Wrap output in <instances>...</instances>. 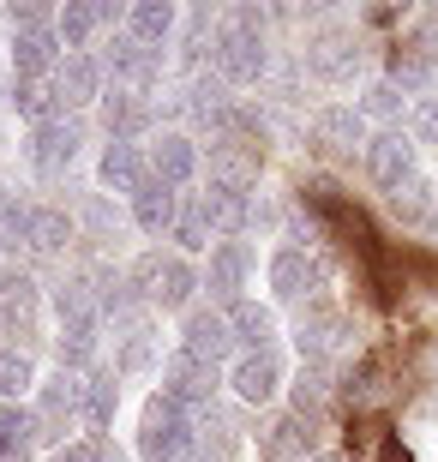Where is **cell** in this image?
<instances>
[{
  "label": "cell",
  "instance_id": "obj_25",
  "mask_svg": "<svg viewBox=\"0 0 438 462\" xmlns=\"http://www.w3.org/2000/svg\"><path fill=\"white\" fill-rule=\"evenodd\" d=\"M108 18H115L108 6H85V0H72V6H61V18H54V36L67 42V54H79L90 36L108 24Z\"/></svg>",
  "mask_w": 438,
  "mask_h": 462
},
{
  "label": "cell",
  "instance_id": "obj_19",
  "mask_svg": "<svg viewBox=\"0 0 438 462\" xmlns=\"http://www.w3.org/2000/svg\"><path fill=\"white\" fill-rule=\"evenodd\" d=\"M102 126H108V138H115V144H133V138L151 126V103H144L138 90H120L115 85L108 97H102Z\"/></svg>",
  "mask_w": 438,
  "mask_h": 462
},
{
  "label": "cell",
  "instance_id": "obj_40",
  "mask_svg": "<svg viewBox=\"0 0 438 462\" xmlns=\"http://www.w3.org/2000/svg\"><path fill=\"white\" fill-rule=\"evenodd\" d=\"M378 462H408V450L396 445V439H385V445H378Z\"/></svg>",
  "mask_w": 438,
  "mask_h": 462
},
{
  "label": "cell",
  "instance_id": "obj_5",
  "mask_svg": "<svg viewBox=\"0 0 438 462\" xmlns=\"http://www.w3.org/2000/svg\"><path fill=\"white\" fill-rule=\"evenodd\" d=\"M36 312H42V289L31 271H0V325L13 330V348L31 343Z\"/></svg>",
  "mask_w": 438,
  "mask_h": 462
},
{
  "label": "cell",
  "instance_id": "obj_12",
  "mask_svg": "<svg viewBox=\"0 0 438 462\" xmlns=\"http://www.w3.org/2000/svg\"><path fill=\"white\" fill-rule=\"evenodd\" d=\"M144 174L163 180V187H186V180L199 174V144H192L186 133H163L151 144V156H144Z\"/></svg>",
  "mask_w": 438,
  "mask_h": 462
},
{
  "label": "cell",
  "instance_id": "obj_11",
  "mask_svg": "<svg viewBox=\"0 0 438 462\" xmlns=\"http://www.w3.org/2000/svg\"><path fill=\"white\" fill-rule=\"evenodd\" d=\"M79 144H85V126L54 115V120H42V126L31 133V162H36L42 174H61L72 156H79Z\"/></svg>",
  "mask_w": 438,
  "mask_h": 462
},
{
  "label": "cell",
  "instance_id": "obj_38",
  "mask_svg": "<svg viewBox=\"0 0 438 462\" xmlns=\"http://www.w3.org/2000/svg\"><path fill=\"white\" fill-rule=\"evenodd\" d=\"M408 138H415V144H438V103L415 108V133H408Z\"/></svg>",
  "mask_w": 438,
  "mask_h": 462
},
{
  "label": "cell",
  "instance_id": "obj_27",
  "mask_svg": "<svg viewBox=\"0 0 438 462\" xmlns=\"http://www.w3.org/2000/svg\"><path fill=\"white\" fill-rule=\"evenodd\" d=\"M169 31H174V6H169V0H144V6H133V13H126V36H133V42H144V49H163V42H169Z\"/></svg>",
  "mask_w": 438,
  "mask_h": 462
},
{
  "label": "cell",
  "instance_id": "obj_15",
  "mask_svg": "<svg viewBox=\"0 0 438 462\" xmlns=\"http://www.w3.org/2000/svg\"><path fill=\"white\" fill-rule=\"evenodd\" d=\"M228 384H235L240 402H270V396L283 391V360L270 355H240L235 366H228Z\"/></svg>",
  "mask_w": 438,
  "mask_h": 462
},
{
  "label": "cell",
  "instance_id": "obj_10",
  "mask_svg": "<svg viewBox=\"0 0 438 462\" xmlns=\"http://www.w3.org/2000/svg\"><path fill=\"white\" fill-rule=\"evenodd\" d=\"M354 144H367V115H360V108L331 103V108H319V115H312V151L349 156Z\"/></svg>",
  "mask_w": 438,
  "mask_h": 462
},
{
  "label": "cell",
  "instance_id": "obj_34",
  "mask_svg": "<svg viewBox=\"0 0 438 462\" xmlns=\"http://www.w3.org/2000/svg\"><path fill=\"white\" fill-rule=\"evenodd\" d=\"M390 205H396V217H403V223H426V217H433V187L415 174V180H403V187L390 192Z\"/></svg>",
  "mask_w": 438,
  "mask_h": 462
},
{
  "label": "cell",
  "instance_id": "obj_7",
  "mask_svg": "<svg viewBox=\"0 0 438 462\" xmlns=\"http://www.w3.org/2000/svg\"><path fill=\"white\" fill-rule=\"evenodd\" d=\"M163 396L181 402L186 414L204 409V402L217 396V366H210V360H192V355H174L169 366H163Z\"/></svg>",
  "mask_w": 438,
  "mask_h": 462
},
{
  "label": "cell",
  "instance_id": "obj_23",
  "mask_svg": "<svg viewBox=\"0 0 438 462\" xmlns=\"http://www.w3.org/2000/svg\"><path fill=\"white\" fill-rule=\"evenodd\" d=\"M354 36H342V31H324L312 49H306V72H319V79H331V85H342L354 72Z\"/></svg>",
  "mask_w": 438,
  "mask_h": 462
},
{
  "label": "cell",
  "instance_id": "obj_39",
  "mask_svg": "<svg viewBox=\"0 0 438 462\" xmlns=\"http://www.w3.org/2000/svg\"><path fill=\"white\" fill-rule=\"evenodd\" d=\"M54 462H108V450H102L97 439H79V445H67V450H54Z\"/></svg>",
  "mask_w": 438,
  "mask_h": 462
},
{
  "label": "cell",
  "instance_id": "obj_13",
  "mask_svg": "<svg viewBox=\"0 0 438 462\" xmlns=\"http://www.w3.org/2000/svg\"><path fill=\"white\" fill-rule=\"evenodd\" d=\"M49 79H54V85H49L54 90V108H85V103H97V97H102V67L90 60V54H67Z\"/></svg>",
  "mask_w": 438,
  "mask_h": 462
},
{
  "label": "cell",
  "instance_id": "obj_31",
  "mask_svg": "<svg viewBox=\"0 0 438 462\" xmlns=\"http://www.w3.org/2000/svg\"><path fill=\"white\" fill-rule=\"evenodd\" d=\"M31 384H36V360H31V348L0 343V396H18V391H31Z\"/></svg>",
  "mask_w": 438,
  "mask_h": 462
},
{
  "label": "cell",
  "instance_id": "obj_16",
  "mask_svg": "<svg viewBox=\"0 0 438 462\" xmlns=\"http://www.w3.org/2000/svg\"><path fill=\"white\" fill-rule=\"evenodd\" d=\"M156 360V325L144 312H126L115 319V373H144Z\"/></svg>",
  "mask_w": 438,
  "mask_h": 462
},
{
  "label": "cell",
  "instance_id": "obj_6",
  "mask_svg": "<svg viewBox=\"0 0 438 462\" xmlns=\"http://www.w3.org/2000/svg\"><path fill=\"white\" fill-rule=\"evenodd\" d=\"M247 276H253L247 240H217V246H210V264H204V276H199V289H210V300H228V307H235L240 289H247Z\"/></svg>",
  "mask_w": 438,
  "mask_h": 462
},
{
  "label": "cell",
  "instance_id": "obj_37",
  "mask_svg": "<svg viewBox=\"0 0 438 462\" xmlns=\"http://www.w3.org/2000/svg\"><path fill=\"white\" fill-rule=\"evenodd\" d=\"M396 108H403V90L390 85V79H378V85L367 90V103H360V115H372V120H390Z\"/></svg>",
  "mask_w": 438,
  "mask_h": 462
},
{
  "label": "cell",
  "instance_id": "obj_36",
  "mask_svg": "<svg viewBox=\"0 0 438 462\" xmlns=\"http://www.w3.org/2000/svg\"><path fill=\"white\" fill-rule=\"evenodd\" d=\"M408 49H415L426 67L438 72V6H426V13L415 18V31H408Z\"/></svg>",
  "mask_w": 438,
  "mask_h": 462
},
{
  "label": "cell",
  "instance_id": "obj_26",
  "mask_svg": "<svg viewBox=\"0 0 438 462\" xmlns=\"http://www.w3.org/2000/svg\"><path fill=\"white\" fill-rule=\"evenodd\" d=\"M42 445L36 439V420H31V409H0V462H31V450Z\"/></svg>",
  "mask_w": 438,
  "mask_h": 462
},
{
  "label": "cell",
  "instance_id": "obj_9",
  "mask_svg": "<svg viewBox=\"0 0 438 462\" xmlns=\"http://www.w3.org/2000/svg\"><path fill=\"white\" fill-rule=\"evenodd\" d=\"M228 348H235V337H228V319H222L217 307H186V319H181V355L210 360V366H217Z\"/></svg>",
  "mask_w": 438,
  "mask_h": 462
},
{
  "label": "cell",
  "instance_id": "obj_32",
  "mask_svg": "<svg viewBox=\"0 0 438 462\" xmlns=\"http://www.w3.org/2000/svg\"><path fill=\"white\" fill-rule=\"evenodd\" d=\"M115 402H120L115 373H97L85 384V427H108V420H115Z\"/></svg>",
  "mask_w": 438,
  "mask_h": 462
},
{
  "label": "cell",
  "instance_id": "obj_2",
  "mask_svg": "<svg viewBox=\"0 0 438 462\" xmlns=\"http://www.w3.org/2000/svg\"><path fill=\"white\" fill-rule=\"evenodd\" d=\"M36 439H67L79 420H85V378L79 373H54L42 391H36Z\"/></svg>",
  "mask_w": 438,
  "mask_h": 462
},
{
  "label": "cell",
  "instance_id": "obj_1",
  "mask_svg": "<svg viewBox=\"0 0 438 462\" xmlns=\"http://www.w3.org/2000/svg\"><path fill=\"white\" fill-rule=\"evenodd\" d=\"M138 457L144 462H192V414L156 391L138 414Z\"/></svg>",
  "mask_w": 438,
  "mask_h": 462
},
{
  "label": "cell",
  "instance_id": "obj_17",
  "mask_svg": "<svg viewBox=\"0 0 438 462\" xmlns=\"http://www.w3.org/2000/svg\"><path fill=\"white\" fill-rule=\"evenodd\" d=\"M61 67V36L49 24H31V31L13 36V72L18 79H49Z\"/></svg>",
  "mask_w": 438,
  "mask_h": 462
},
{
  "label": "cell",
  "instance_id": "obj_18",
  "mask_svg": "<svg viewBox=\"0 0 438 462\" xmlns=\"http://www.w3.org/2000/svg\"><path fill=\"white\" fill-rule=\"evenodd\" d=\"M312 457V427L301 414H283L276 427L258 432V462H306Z\"/></svg>",
  "mask_w": 438,
  "mask_h": 462
},
{
  "label": "cell",
  "instance_id": "obj_28",
  "mask_svg": "<svg viewBox=\"0 0 438 462\" xmlns=\"http://www.w3.org/2000/svg\"><path fill=\"white\" fill-rule=\"evenodd\" d=\"M324 402H331V373L312 360V366H301V373H294V414H301L306 427H319Z\"/></svg>",
  "mask_w": 438,
  "mask_h": 462
},
{
  "label": "cell",
  "instance_id": "obj_41",
  "mask_svg": "<svg viewBox=\"0 0 438 462\" xmlns=\"http://www.w3.org/2000/svg\"><path fill=\"white\" fill-rule=\"evenodd\" d=\"M433 217H438V205H433Z\"/></svg>",
  "mask_w": 438,
  "mask_h": 462
},
{
  "label": "cell",
  "instance_id": "obj_14",
  "mask_svg": "<svg viewBox=\"0 0 438 462\" xmlns=\"http://www.w3.org/2000/svg\"><path fill=\"white\" fill-rule=\"evenodd\" d=\"M319 282H324V271L306 246H283V253L270 258V289H276V300H306Z\"/></svg>",
  "mask_w": 438,
  "mask_h": 462
},
{
  "label": "cell",
  "instance_id": "obj_21",
  "mask_svg": "<svg viewBox=\"0 0 438 462\" xmlns=\"http://www.w3.org/2000/svg\"><path fill=\"white\" fill-rule=\"evenodd\" d=\"M222 319H228V337H235L247 355H265L270 337H276V319H270V307H258V300H235Z\"/></svg>",
  "mask_w": 438,
  "mask_h": 462
},
{
  "label": "cell",
  "instance_id": "obj_8",
  "mask_svg": "<svg viewBox=\"0 0 438 462\" xmlns=\"http://www.w3.org/2000/svg\"><path fill=\"white\" fill-rule=\"evenodd\" d=\"M367 174H372V187H385V192H396L403 180H415V138L408 133L367 138Z\"/></svg>",
  "mask_w": 438,
  "mask_h": 462
},
{
  "label": "cell",
  "instance_id": "obj_3",
  "mask_svg": "<svg viewBox=\"0 0 438 462\" xmlns=\"http://www.w3.org/2000/svg\"><path fill=\"white\" fill-rule=\"evenodd\" d=\"M217 79L222 85H253L258 72H265V31L258 24H240V18H228L217 31Z\"/></svg>",
  "mask_w": 438,
  "mask_h": 462
},
{
  "label": "cell",
  "instance_id": "obj_30",
  "mask_svg": "<svg viewBox=\"0 0 438 462\" xmlns=\"http://www.w3.org/2000/svg\"><path fill=\"white\" fill-rule=\"evenodd\" d=\"M97 330H102V319H67L61 325V373H79L97 355Z\"/></svg>",
  "mask_w": 438,
  "mask_h": 462
},
{
  "label": "cell",
  "instance_id": "obj_22",
  "mask_svg": "<svg viewBox=\"0 0 438 462\" xmlns=\"http://www.w3.org/2000/svg\"><path fill=\"white\" fill-rule=\"evenodd\" d=\"M174 217H181V205H174V187H163V180H144V187L133 192V223L144 228V235H169Z\"/></svg>",
  "mask_w": 438,
  "mask_h": 462
},
{
  "label": "cell",
  "instance_id": "obj_33",
  "mask_svg": "<svg viewBox=\"0 0 438 462\" xmlns=\"http://www.w3.org/2000/svg\"><path fill=\"white\" fill-rule=\"evenodd\" d=\"M13 108H18V115H31L36 126L61 115V108H54V90L42 85V79H18V85H13Z\"/></svg>",
  "mask_w": 438,
  "mask_h": 462
},
{
  "label": "cell",
  "instance_id": "obj_29",
  "mask_svg": "<svg viewBox=\"0 0 438 462\" xmlns=\"http://www.w3.org/2000/svg\"><path fill=\"white\" fill-rule=\"evenodd\" d=\"M24 240H31L36 253H61L72 240V217L67 210H54V205H36L31 210V228H24Z\"/></svg>",
  "mask_w": 438,
  "mask_h": 462
},
{
  "label": "cell",
  "instance_id": "obj_24",
  "mask_svg": "<svg viewBox=\"0 0 438 462\" xmlns=\"http://www.w3.org/2000/svg\"><path fill=\"white\" fill-rule=\"evenodd\" d=\"M97 180L133 199V192L151 180V174H144V156H138V144H108V151H102V162H97Z\"/></svg>",
  "mask_w": 438,
  "mask_h": 462
},
{
  "label": "cell",
  "instance_id": "obj_4",
  "mask_svg": "<svg viewBox=\"0 0 438 462\" xmlns=\"http://www.w3.org/2000/svg\"><path fill=\"white\" fill-rule=\"evenodd\" d=\"M258 187V144L222 133L210 144V192H228V199H247Z\"/></svg>",
  "mask_w": 438,
  "mask_h": 462
},
{
  "label": "cell",
  "instance_id": "obj_20",
  "mask_svg": "<svg viewBox=\"0 0 438 462\" xmlns=\"http://www.w3.org/2000/svg\"><path fill=\"white\" fill-rule=\"evenodd\" d=\"M192 289H199V271H192L186 258H163L144 300H156V307H169V312H186L192 307Z\"/></svg>",
  "mask_w": 438,
  "mask_h": 462
},
{
  "label": "cell",
  "instance_id": "obj_35",
  "mask_svg": "<svg viewBox=\"0 0 438 462\" xmlns=\"http://www.w3.org/2000/svg\"><path fill=\"white\" fill-rule=\"evenodd\" d=\"M426 79H433V67H426L408 42H396V49H390V85H396V90H421Z\"/></svg>",
  "mask_w": 438,
  "mask_h": 462
}]
</instances>
